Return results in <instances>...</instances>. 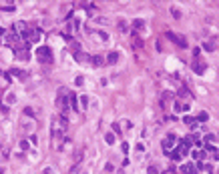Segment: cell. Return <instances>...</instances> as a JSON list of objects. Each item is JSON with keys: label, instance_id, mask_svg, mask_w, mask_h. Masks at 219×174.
I'll return each mask as SVG.
<instances>
[{"label": "cell", "instance_id": "obj_17", "mask_svg": "<svg viewBox=\"0 0 219 174\" xmlns=\"http://www.w3.org/2000/svg\"><path fill=\"white\" fill-rule=\"evenodd\" d=\"M16 56H18V58H22V60H28V58H30L26 50H22V52H16Z\"/></svg>", "mask_w": 219, "mask_h": 174}, {"label": "cell", "instance_id": "obj_26", "mask_svg": "<svg viewBox=\"0 0 219 174\" xmlns=\"http://www.w3.org/2000/svg\"><path fill=\"white\" fill-rule=\"evenodd\" d=\"M99 36H101V40H109V34L107 32H99Z\"/></svg>", "mask_w": 219, "mask_h": 174}, {"label": "cell", "instance_id": "obj_23", "mask_svg": "<svg viewBox=\"0 0 219 174\" xmlns=\"http://www.w3.org/2000/svg\"><path fill=\"white\" fill-rule=\"evenodd\" d=\"M147 174H159V170H157V166H149V170H147Z\"/></svg>", "mask_w": 219, "mask_h": 174}, {"label": "cell", "instance_id": "obj_28", "mask_svg": "<svg viewBox=\"0 0 219 174\" xmlns=\"http://www.w3.org/2000/svg\"><path fill=\"white\" fill-rule=\"evenodd\" d=\"M167 38H169V40H173V42H175V40H177V36H175V34H173V32H167Z\"/></svg>", "mask_w": 219, "mask_h": 174}, {"label": "cell", "instance_id": "obj_2", "mask_svg": "<svg viewBox=\"0 0 219 174\" xmlns=\"http://www.w3.org/2000/svg\"><path fill=\"white\" fill-rule=\"evenodd\" d=\"M175 142H177V136H175V134H167V138L161 142V146H163V152H167V154H169V152L173 150V146H175Z\"/></svg>", "mask_w": 219, "mask_h": 174}, {"label": "cell", "instance_id": "obj_10", "mask_svg": "<svg viewBox=\"0 0 219 174\" xmlns=\"http://www.w3.org/2000/svg\"><path fill=\"white\" fill-rule=\"evenodd\" d=\"M79 102H81V108H83V110H87V108H88V96H87V94H83V96L79 98Z\"/></svg>", "mask_w": 219, "mask_h": 174}, {"label": "cell", "instance_id": "obj_6", "mask_svg": "<svg viewBox=\"0 0 219 174\" xmlns=\"http://www.w3.org/2000/svg\"><path fill=\"white\" fill-rule=\"evenodd\" d=\"M117 60H119V52H109V56H107L105 62H109V64H117Z\"/></svg>", "mask_w": 219, "mask_h": 174}, {"label": "cell", "instance_id": "obj_16", "mask_svg": "<svg viewBox=\"0 0 219 174\" xmlns=\"http://www.w3.org/2000/svg\"><path fill=\"white\" fill-rule=\"evenodd\" d=\"M81 160H83V150H77L75 152V164H79Z\"/></svg>", "mask_w": 219, "mask_h": 174}, {"label": "cell", "instance_id": "obj_18", "mask_svg": "<svg viewBox=\"0 0 219 174\" xmlns=\"http://www.w3.org/2000/svg\"><path fill=\"white\" fill-rule=\"evenodd\" d=\"M6 102H8V104H14V102H16V96H14L12 92H10V94H6Z\"/></svg>", "mask_w": 219, "mask_h": 174}, {"label": "cell", "instance_id": "obj_11", "mask_svg": "<svg viewBox=\"0 0 219 174\" xmlns=\"http://www.w3.org/2000/svg\"><path fill=\"white\" fill-rule=\"evenodd\" d=\"M183 122H185L187 126H195V122H197V120H195V116H189V114H187V116L183 118Z\"/></svg>", "mask_w": 219, "mask_h": 174}, {"label": "cell", "instance_id": "obj_27", "mask_svg": "<svg viewBox=\"0 0 219 174\" xmlns=\"http://www.w3.org/2000/svg\"><path fill=\"white\" fill-rule=\"evenodd\" d=\"M0 110H2V114H4V116H6V114H8V112H10V110H8V106H4V104H2V106H0Z\"/></svg>", "mask_w": 219, "mask_h": 174}, {"label": "cell", "instance_id": "obj_12", "mask_svg": "<svg viewBox=\"0 0 219 174\" xmlns=\"http://www.w3.org/2000/svg\"><path fill=\"white\" fill-rule=\"evenodd\" d=\"M12 74L18 76V78H26V72H22L20 68H12Z\"/></svg>", "mask_w": 219, "mask_h": 174}, {"label": "cell", "instance_id": "obj_1", "mask_svg": "<svg viewBox=\"0 0 219 174\" xmlns=\"http://www.w3.org/2000/svg\"><path fill=\"white\" fill-rule=\"evenodd\" d=\"M36 58L44 62V64H50L52 62V50L48 48V46H42V48H38L36 50Z\"/></svg>", "mask_w": 219, "mask_h": 174}, {"label": "cell", "instance_id": "obj_8", "mask_svg": "<svg viewBox=\"0 0 219 174\" xmlns=\"http://www.w3.org/2000/svg\"><path fill=\"white\" fill-rule=\"evenodd\" d=\"M133 28H135V32H137V30H143V28H145V20H141V18L133 20Z\"/></svg>", "mask_w": 219, "mask_h": 174}, {"label": "cell", "instance_id": "obj_30", "mask_svg": "<svg viewBox=\"0 0 219 174\" xmlns=\"http://www.w3.org/2000/svg\"><path fill=\"white\" fill-rule=\"evenodd\" d=\"M187 94H189V92H187L185 88H181V90H179V96H187Z\"/></svg>", "mask_w": 219, "mask_h": 174}, {"label": "cell", "instance_id": "obj_7", "mask_svg": "<svg viewBox=\"0 0 219 174\" xmlns=\"http://www.w3.org/2000/svg\"><path fill=\"white\" fill-rule=\"evenodd\" d=\"M26 28H28V26H26V22H22V20L14 24V30H18V32H24V34H26V32H28Z\"/></svg>", "mask_w": 219, "mask_h": 174}, {"label": "cell", "instance_id": "obj_25", "mask_svg": "<svg viewBox=\"0 0 219 174\" xmlns=\"http://www.w3.org/2000/svg\"><path fill=\"white\" fill-rule=\"evenodd\" d=\"M173 108H175V112H181V110H183V104H179V102H175V106H173Z\"/></svg>", "mask_w": 219, "mask_h": 174}, {"label": "cell", "instance_id": "obj_15", "mask_svg": "<svg viewBox=\"0 0 219 174\" xmlns=\"http://www.w3.org/2000/svg\"><path fill=\"white\" fill-rule=\"evenodd\" d=\"M175 44H179L181 48H187V40L183 38V36H177V40H175Z\"/></svg>", "mask_w": 219, "mask_h": 174}, {"label": "cell", "instance_id": "obj_9", "mask_svg": "<svg viewBox=\"0 0 219 174\" xmlns=\"http://www.w3.org/2000/svg\"><path fill=\"white\" fill-rule=\"evenodd\" d=\"M191 154H193V158H195V160H197V162H199V160H203V158H205V152H203V150H197V148H195V150H193V152H191Z\"/></svg>", "mask_w": 219, "mask_h": 174}, {"label": "cell", "instance_id": "obj_21", "mask_svg": "<svg viewBox=\"0 0 219 174\" xmlns=\"http://www.w3.org/2000/svg\"><path fill=\"white\" fill-rule=\"evenodd\" d=\"M119 30H121V32H125V30H127V22H125V20H121V22H119Z\"/></svg>", "mask_w": 219, "mask_h": 174}, {"label": "cell", "instance_id": "obj_33", "mask_svg": "<svg viewBox=\"0 0 219 174\" xmlns=\"http://www.w3.org/2000/svg\"><path fill=\"white\" fill-rule=\"evenodd\" d=\"M2 172H4V168H2V166H0V174H2Z\"/></svg>", "mask_w": 219, "mask_h": 174}, {"label": "cell", "instance_id": "obj_13", "mask_svg": "<svg viewBox=\"0 0 219 174\" xmlns=\"http://www.w3.org/2000/svg\"><path fill=\"white\" fill-rule=\"evenodd\" d=\"M195 120H199V122H207V120H209V114H207V112H199V116H197Z\"/></svg>", "mask_w": 219, "mask_h": 174}, {"label": "cell", "instance_id": "obj_20", "mask_svg": "<svg viewBox=\"0 0 219 174\" xmlns=\"http://www.w3.org/2000/svg\"><path fill=\"white\" fill-rule=\"evenodd\" d=\"M28 146H30L28 140H20V148H22V150H28Z\"/></svg>", "mask_w": 219, "mask_h": 174}, {"label": "cell", "instance_id": "obj_14", "mask_svg": "<svg viewBox=\"0 0 219 174\" xmlns=\"http://www.w3.org/2000/svg\"><path fill=\"white\" fill-rule=\"evenodd\" d=\"M105 142H107V144H115V134H113V132L105 134Z\"/></svg>", "mask_w": 219, "mask_h": 174}, {"label": "cell", "instance_id": "obj_5", "mask_svg": "<svg viewBox=\"0 0 219 174\" xmlns=\"http://www.w3.org/2000/svg\"><path fill=\"white\" fill-rule=\"evenodd\" d=\"M90 62H92L94 66H103V64H105V58H103L101 54H94V56H90Z\"/></svg>", "mask_w": 219, "mask_h": 174}, {"label": "cell", "instance_id": "obj_4", "mask_svg": "<svg viewBox=\"0 0 219 174\" xmlns=\"http://www.w3.org/2000/svg\"><path fill=\"white\" fill-rule=\"evenodd\" d=\"M193 70H195L197 74H203V72H205V64H203V60L197 58V60L193 62Z\"/></svg>", "mask_w": 219, "mask_h": 174}, {"label": "cell", "instance_id": "obj_22", "mask_svg": "<svg viewBox=\"0 0 219 174\" xmlns=\"http://www.w3.org/2000/svg\"><path fill=\"white\" fill-rule=\"evenodd\" d=\"M215 46H217V44H215V40H213V42H207V44H205V48H207V50H215Z\"/></svg>", "mask_w": 219, "mask_h": 174}, {"label": "cell", "instance_id": "obj_31", "mask_svg": "<svg viewBox=\"0 0 219 174\" xmlns=\"http://www.w3.org/2000/svg\"><path fill=\"white\" fill-rule=\"evenodd\" d=\"M24 114H26V116H32L34 112H32V108H26V110H24Z\"/></svg>", "mask_w": 219, "mask_h": 174}, {"label": "cell", "instance_id": "obj_24", "mask_svg": "<svg viewBox=\"0 0 219 174\" xmlns=\"http://www.w3.org/2000/svg\"><path fill=\"white\" fill-rule=\"evenodd\" d=\"M169 154H171L173 160H181V154H179V152H169Z\"/></svg>", "mask_w": 219, "mask_h": 174}, {"label": "cell", "instance_id": "obj_32", "mask_svg": "<svg viewBox=\"0 0 219 174\" xmlns=\"http://www.w3.org/2000/svg\"><path fill=\"white\" fill-rule=\"evenodd\" d=\"M44 174H52V170H50V168H46V170H44Z\"/></svg>", "mask_w": 219, "mask_h": 174}, {"label": "cell", "instance_id": "obj_19", "mask_svg": "<svg viewBox=\"0 0 219 174\" xmlns=\"http://www.w3.org/2000/svg\"><path fill=\"white\" fill-rule=\"evenodd\" d=\"M215 140H217L215 134H207V136H205V142H207V144H211V142H215Z\"/></svg>", "mask_w": 219, "mask_h": 174}, {"label": "cell", "instance_id": "obj_3", "mask_svg": "<svg viewBox=\"0 0 219 174\" xmlns=\"http://www.w3.org/2000/svg\"><path fill=\"white\" fill-rule=\"evenodd\" d=\"M201 168H203V164H199V162H197V166L195 164H181L179 174H197Z\"/></svg>", "mask_w": 219, "mask_h": 174}, {"label": "cell", "instance_id": "obj_29", "mask_svg": "<svg viewBox=\"0 0 219 174\" xmlns=\"http://www.w3.org/2000/svg\"><path fill=\"white\" fill-rule=\"evenodd\" d=\"M113 130H115V132H117V134H119V132H121V126H119V124L115 122V124H113Z\"/></svg>", "mask_w": 219, "mask_h": 174}]
</instances>
